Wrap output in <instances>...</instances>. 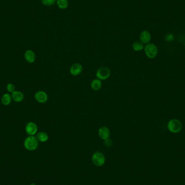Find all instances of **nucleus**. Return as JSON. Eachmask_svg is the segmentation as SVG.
Returning a JSON list of instances; mask_svg holds the SVG:
<instances>
[{
    "mask_svg": "<svg viewBox=\"0 0 185 185\" xmlns=\"http://www.w3.org/2000/svg\"><path fill=\"white\" fill-rule=\"evenodd\" d=\"M39 142L36 137L28 136L25 138L23 142L24 147L27 151H35L39 147Z\"/></svg>",
    "mask_w": 185,
    "mask_h": 185,
    "instance_id": "nucleus-1",
    "label": "nucleus"
},
{
    "mask_svg": "<svg viewBox=\"0 0 185 185\" xmlns=\"http://www.w3.org/2000/svg\"><path fill=\"white\" fill-rule=\"evenodd\" d=\"M167 128L172 133H178L183 129V124L178 119H172L167 123Z\"/></svg>",
    "mask_w": 185,
    "mask_h": 185,
    "instance_id": "nucleus-2",
    "label": "nucleus"
},
{
    "mask_svg": "<svg viewBox=\"0 0 185 185\" xmlns=\"http://www.w3.org/2000/svg\"><path fill=\"white\" fill-rule=\"evenodd\" d=\"M145 53L149 59H153L158 55V49L156 44L152 43L147 44L144 47Z\"/></svg>",
    "mask_w": 185,
    "mask_h": 185,
    "instance_id": "nucleus-3",
    "label": "nucleus"
},
{
    "mask_svg": "<svg viewBox=\"0 0 185 185\" xmlns=\"http://www.w3.org/2000/svg\"><path fill=\"white\" fill-rule=\"evenodd\" d=\"M105 156L100 152H96L92 156L93 163L98 167H100L105 164Z\"/></svg>",
    "mask_w": 185,
    "mask_h": 185,
    "instance_id": "nucleus-4",
    "label": "nucleus"
},
{
    "mask_svg": "<svg viewBox=\"0 0 185 185\" xmlns=\"http://www.w3.org/2000/svg\"><path fill=\"white\" fill-rule=\"evenodd\" d=\"M110 69L106 67H103L98 69L96 74V77L100 80H106L110 78Z\"/></svg>",
    "mask_w": 185,
    "mask_h": 185,
    "instance_id": "nucleus-5",
    "label": "nucleus"
},
{
    "mask_svg": "<svg viewBox=\"0 0 185 185\" xmlns=\"http://www.w3.org/2000/svg\"><path fill=\"white\" fill-rule=\"evenodd\" d=\"M38 130L37 126L34 122H28L25 127V131L29 136H34Z\"/></svg>",
    "mask_w": 185,
    "mask_h": 185,
    "instance_id": "nucleus-6",
    "label": "nucleus"
},
{
    "mask_svg": "<svg viewBox=\"0 0 185 185\" xmlns=\"http://www.w3.org/2000/svg\"><path fill=\"white\" fill-rule=\"evenodd\" d=\"M35 99L37 102L40 103H44L48 100V95L45 91H37L35 94Z\"/></svg>",
    "mask_w": 185,
    "mask_h": 185,
    "instance_id": "nucleus-7",
    "label": "nucleus"
},
{
    "mask_svg": "<svg viewBox=\"0 0 185 185\" xmlns=\"http://www.w3.org/2000/svg\"><path fill=\"white\" fill-rule=\"evenodd\" d=\"M110 134V130L109 129V128L107 127H106V126L101 127L98 129V136L101 139L103 140L109 139Z\"/></svg>",
    "mask_w": 185,
    "mask_h": 185,
    "instance_id": "nucleus-8",
    "label": "nucleus"
},
{
    "mask_svg": "<svg viewBox=\"0 0 185 185\" xmlns=\"http://www.w3.org/2000/svg\"><path fill=\"white\" fill-rule=\"evenodd\" d=\"M83 67L81 64L76 63L73 64L70 68V73L73 76H78L82 73Z\"/></svg>",
    "mask_w": 185,
    "mask_h": 185,
    "instance_id": "nucleus-9",
    "label": "nucleus"
},
{
    "mask_svg": "<svg viewBox=\"0 0 185 185\" xmlns=\"http://www.w3.org/2000/svg\"><path fill=\"white\" fill-rule=\"evenodd\" d=\"M152 37L150 33L147 30L142 31L140 35V40L143 44H148L150 42Z\"/></svg>",
    "mask_w": 185,
    "mask_h": 185,
    "instance_id": "nucleus-10",
    "label": "nucleus"
},
{
    "mask_svg": "<svg viewBox=\"0 0 185 185\" xmlns=\"http://www.w3.org/2000/svg\"><path fill=\"white\" fill-rule=\"evenodd\" d=\"M12 100L15 102H21L24 100L25 95L22 91H15L13 93H12Z\"/></svg>",
    "mask_w": 185,
    "mask_h": 185,
    "instance_id": "nucleus-11",
    "label": "nucleus"
},
{
    "mask_svg": "<svg viewBox=\"0 0 185 185\" xmlns=\"http://www.w3.org/2000/svg\"><path fill=\"white\" fill-rule=\"evenodd\" d=\"M25 61L29 63H34L36 60V55L34 52L32 50H27L25 52L24 55Z\"/></svg>",
    "mask_w": 185,
    "mask_h": 185,
    "instance_id": "nucleus-12",
    "label": "nucleus"
},
{
    "mask_svg": "<svg viewBox=\"0 0 185 185\" xmlns=\"http://www.w3.org/2000/svg\"><path fill=\"white\" fill-rule=\"evenodd\" d=\"M91 89L94 91H98L102 87V82L101 80H99L98 79H94L91 83Z\"/></svg>",
    "mask_w": 185,
    "mask_h": 185,
    "instance_id": "nucleus-13",
    "label": "nucleus"
},
{
    "mask_svg": "<svg viewBox=\"0 0 185 185\" xmlns=\"http://www.w3.org/2000/svg\"><path fill=\"white\" fill-rule=\"evenodd\" d=\"M12 101V96L8 93L3 94L1 98V102L4 106L9 105Z\"/></svg>",
    "mask_w": 185,
    "mask_h": 185,
    "instance_id": "nucleus-14",
    "label": "nucleus"
},
{
    "mask_svg": "<svg viewBox=\"0 0 185 185\" xmlns=\"http://www.w3.org/2000/svg\"><path fill=\"white\" fill-rule=\"evenodd\" d=\"M37 139L38 140L39 142H45L48 141L49 139V137L47 134V133L44 132H40L37 134Z\"/></svg>",
    "mask_w": 185,
    "mask_h": 185,
    "instance_id": "nucleus-15",
    "label": "nucleus"
},
{
    "mask_svg": "<svg viewBox=\"0 0 185 185\" xmlns=\"http://www.w3.org/2000/svg\"><path fill=\"white\" fill-rule=\"evenodd\" d=\"M144 44L140 41H136L132 44V48L136 52H140L144 49Z\"/></svg>",
    "mask_w": 185,
    "mask_h": 185,
    "instance_id": "nucleus-16",
    "label": "nucleus"
},
{
    "mask_svg": "<svg viewBox=\"0 0 185 185\" xmlns=\"http://www.w3.org/2000/svg\"><path fill=\"white\" fill-rule=\"evenodd\" d=\"M57 6L61 9H65L68 7L69 2L68 0H56Z\"/></svg>",
    "mask_w": 185,
    "mask_h": 185,
    "instance_id": "nucleus-17",
    "label": "nucleus"
},
{
    "mask_svg": "<svg viewBox=\"0 0 185 185\" xmlns=\"http://www.w3.org/2000/svg\"><path fill=\"white\" fill-rule=\"evenodd\" d=\"M43 5L46 6H52L56 2V0H41Z\"/></svg>",
    "mask_w": 185,
    "mask_h": 185,
    "instance_id": "nucleus-18",
    "label": "nucleus"
},
{
    "mask_svg": "<svg viewBox=\"0 0 185 185\" xmlns=\"http://www.w3.org/2000/svg\"><path fill=\"white\" fill-rule=\"evenodd\" d=\"M7 91L9 93H13L14 91H15V87L14 84L12 83H9L7 85Z\"/></svg>",
    "mask_w": 185,
    "mask_h": 185,
    "instance_id": "nucleus-19",
    "label": "nucleus"
},
{
    "mask_svg": "<svg viewBox=\"0 0 185 185\" xmlns=\"http://www.w3.org/2000/svg\"><path fill=\"white\" fill-rule=\"evenodd\" d=\"M165 39L167 42H172L174 40V35L171 33L168 34L165 37Z\"/></svg>",
    "mask_w": 185,
    "mask_h": 185,
    "instance_id": "nucleus-20",
    "label": "nucleus"
},
{
    "mask_svg": "<svg viewBox=\"0 0 185 185\" xmlns=\"http://www.w3.org/2000/svg\"><path fill=\"white\" fill-rule=\"evenodd\" d=\"M105 145L106 146H111L112 145V141H111V140H110L109 139L105 140Z\"/></svg>",
    "mask_w": 185,
    "mask_h": 185,
    "instance_id": "nucleus-21",
    "label": "nucleus"
},
{
    "mask_svg": "<svg viewBox=\"0 0 185 185\" xmlns=\"http://www.w3.org/2000/svg\"><path fill=\"white\" fill-rule=\"evenodd\" d=\"M30 185H36V184L35 183H32L30 184Z\"/></svg>",
    "mask_w": 185,
    "mask_h": 185,
    "instance_id": "nucleus-22",
    "label": "nucleus"
},
{
    "mask_svg": "<svg viewBox=\"0 0 185 185\" xmlns=\"http://www.w3.org/2000/svg\"></svg>",
    "mask_w": 185,
    "mask_h": 185,
    "instance_id": "nucleus-23",
    "label": "nucleus"
}]
</instances>
